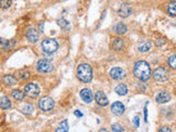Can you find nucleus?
Instances as JSON below:
<instances>
[{
	"label": "nucleus",
	"instance_id": "obj_18",
	"mask_svg": "<svg viewBox=\"0 0 176 132\" xmlns=\"http://www.w3.org/2000/svg\"><path fill=\"white\" fill-rule=\"evenodd\" d=\"M2 83L7 86H14V85H17L18 81H17L16 77L12 76V75H5V76L2 77Z\"/></svg>",
	"mask_w": 176,
	"mask_h": 132
},
{
	"label": "nucleus",
	"instance_id": "obj_31",
	"mask_svg": "<svg viewBox=\"0 0 176 132\" xmlns=\"http://www.w3.org/2000/svg\"><path fill=\"white\" fill-rule=\"evenodd\" d=\"M133 121H134V125H135V127H139V121H140V118H139V116H137V117H134V120H133Z\"/></svg>",
	"mask_w": 176,
	"mask_h": 132
},
{
	"label": "nucleus",
	"instance_id": "obj_8",
	"mask_svg": "<svg viewBox=\"0 0 176 132\" xmlns=\"http://www.w3.org/2000/svg\"><path fill=\"white\" fill-rule=\"evenodd\" d=\"M95 100H96V102L101 107H106V106H108V104H109L108 98H107V96L105 95V93L102 90H98L97 93L95 94Z\"/></svg>",
	"mask_w": 176,
	"mask_h": 132
},
{
	"label": "nucleus",
	"instance_id": "obj_2",
	"mask_svg": "<svg viewBox=\"0 0 176 132\" xmlns=\"http://www.w3.org/2000/svg\"><path fill=\"white\" fill-rule=\"evenodd\" d=\"M77 78L83 83H90L93 79V70L90 65L88 64H81L78 65L76 71Z\"/></svg>",
	"mask_w": 176,
	"mask_h": 132
},
{
	"label": "nucleus",
	"instance_id": "obj_28",
	"mask_svg": "<svg viewBox=\"0 0 176 132\" xmlns=\"http://www.w3.org/2000/svg\"><path fill=\"white\" fill-rule=\"evenodd\" d=\"M169 66L172 70H176V55H172L169 58Z\"/></svg>",
	"mask_w": 176,
	"mask_h": 132
},
{
	"label": "nucleus",
	"instance_id": "obj_1",
	"mask_svg": "<svg viewBox=\"0 0 176 132\" xmlns=\"http://www.w3.org/2000/svg\"><path fill=\"white\" fill-rule=\"evenodd\" d=\"M133 74L140 81H146L150 79L152 72H151L150 64L145 61H138L133 67Z\"/></svg>",
	"mask_w": 176,
	"mask_h": 132
},
{
	"label": "nucleus",
	"instance_id": "obj_7",
	"mask_svg": "<svg viewBox=\"0 0 176 132\" xmlns=\"http://www.w3.org/2000/svg\"><path fill=\"white\" fill-rule=\"evenodd\" d=\"M53 68V64L47 60H40L37 63V70L40 73H51Z\"/></svg>",
	"mask_w": 176,
	"mask_h": 132
},
{
	"label": "nucleus",
	"instance_id": "obj_3",
	"mask_svg": "<svg viewBox=\"0 0 176 132\" xmlns=\"http://www.w3.org/2000/svg\"><path fill=\"white\" fill-rule=\"evenodd\" d=\"M41 46H42V50H43L44 53L53 54L54 52L57 51L58 43H57V41L54 39H45L42 41Z\"/></svg>",
	"mask_w": 176,
	"mask_h": 132
},
{
	"label": "nucleus",
	"instance_id": "obj_14",
	"mask_svg": "<svg viewBox=\"0 0 176 132\" xmlns=\"http://www.w3.org/2000/svg\"><path fill=\"white\" fill-rule=\"evenodd\" d=\"M152 49V43L148 40H143V41L138 43V51L141 53H146Z\"/></svg>",
	"mask_w": 176,
	"mask_h": 132
},
{
	"label": "nucleus",
	"instance_id": "obj_13",
	"mask_svg": "<svg viewBox=\"0 0 176 132\" xmlns=\"http://www.w3.org/2000/svg\"><path fill=\"white\" fill-rule=\"evenodd\" d=\"M111 112L116 116H121L125 112V106L122 102L116 101L111 105Z\"/></svg>",
	"mask_w": 176,
	"mask_h": 132
},
{
	"label": "nucleus",
	"instance_id": "obj_33",
	"mask_svg": "<svg viewBox=\"0 0 176 132\" xmlns=\"http://www.w3.org/2000/svg\"><path fill=\"white\" fill-rule=\"evenodd\" d=\"M74 114H75V116H76V117H83V114H81V111H78V110H75Z\"/></svg>",
	"mask_w": 176,
	"mask_h": 132
},
{
	"label": "nucleus",
	"instance_id": "obj_16",
	"mask_svg": "<svg viewBox=\"0 0 176 132\" xmlns=\"http://www.w3.org/2000/svg\"><path fill=\"white\" fill-rule=\"evenodd\" d=\"M112 31H114L116 34L121 35V34H125V33L127 32L128 28L123 22H118V23H116L114 27H112Z\"/></svg>",
	"mask_w": 176,
	"mask_h": 132
},
{
	"label": "nucleus",
	"instance_id": "obj_5",
	"mask_svg": "<svg viewBox=\"0 0 176 132\" xmlns=\"http://www.w3.org/2000/svg\"><path fill=\"white\" fill-rule=\"evenodd\" d=\"M54 100L49 96H44L39 100V108L42 111H51L54 108Z\"/></svg>",
	"mask_w": 176,
	"mask_h": 132
},
{
	"label": "nucleus",
	"instance_id": "obj_29",
	"mask_svg": "<svg viewBox=\"0 0 176 132\" xmlns=\"http://www.w3.org/2000/svg\"><path fill=\"white\" fill-rule=\"evenodd\" d=\"M111 130L112 131H116V132H123L125 131V128L123 127H121L120 125H111Z\"/></svg>",
	"mask_w": 176,
	"mask_h": 132
},
{
	"label": "nucleus",
	"instance_id": "obj_11",
	"mask_svg": "<svg viewBox=\"0 0 176 132\" xmlns=\"http://www.w3.org/2000/svg\"><path fill=\"white\" fill-rule=\"evenodd\" d=\"M169 100H171V95H169V93L166 90L160 91L155 97V101L158 102V104H166Z\"/></svg>",
	"mask_w": 176,
	"mask_h": 132
},
{
	"label": "nucleus",
	"instance_id": "obj_6",
	"mask_svg": "<svg viewBox=\"0 0 176 132\" xmlns=\"http://www.w3.org/2000/svg\"><path fill=\"white\" fill-rule=\"evenodd\" d=\"M24 93L30 98H37L40 95V87L35 83H29L24 87Z\"/></svg>",
	"mask_w": 176,
	"mask_h": 132
},
{
	"label": "nucleus",
	"instance_id": "obj_9",
	"mask_svg": "<svg viewBox=\"0 0 176 132\" xmlns=\"http://www.w3.org/2000/svg\"><path fill=\"white\" fill-rule=\"evenodd\" d=\"M110 77L115 81H120L125 77V72L120 67H114L110 71Z\"/></svg>",
	"mask_w": 176,
	"mask_h": 132
},
{
	"label": "nucleus",
	"instance_id": "obj_19",
	"mask_svg": "<svg viewBox=\"0 0 176 132\" xmlns=\"http://www.w3.org/2000/svg\"><path fill=\"white\" fill-rule=\"evenodd\" d=\"M116 93L118 94L119 96H125L128 94V87L125 86V84H118L115 88Z\"/></svg>",
	"mask_w": 176,
	"mask_h": 132
},
{
	"label": "nucleus",
	"instance_id": "obj_22",
	"mask_svg": "<svg viewBox=\"0 0 176 132\" xmlns=\"http://www.w3.org/2000/svg\"><path fill=\"white\" fill-rule=\"evenodd\" d=\"M17 76L21 81H28L30 78V72L27 70H20L17 72Z\"/></svg>",
	"mask_w": 176,
	"mask_h": 132
},
{
	"label": "nucleus",
	"instance_id": "obj_26",
	"mask_svg": "<svg viewBox=\"0 0 176 132\" xmlns=\"http://www.w3.org/2000/svg\"><path fill=\"white\" fill-rule=\"evenodd\" d=\"M68 123H67V120H64L63 121L62 123H61L60 125H58V128L56 129V131L57 132H66V131H68Z\"/></svg>",
	"mask_w": 176,
	"mask_h": 132
},
{
	"label": "nucleus",
	"instance_id": "obj_25",
	"mask_svg": "<svg viewBox=\"0 0 176 132\" xmlns=\"http://www.w3.org/2000/svg\"><path fill=\"white\" fill-rule=\"evenodd\" d=\"M33 110H34V108H33V106L30 104L24 105V106L21 108V111L23 112L24 115H31L33 112Z\"/></svg>",
	"mask_w": 176,
	"mask_h": 132
},
{
	"label": "nucleus",
	"instance_id": "obj_20",
	"mask_svg": "<svg viewBox=\"0 0 176 132\" xmlns=\"http://www.w3.org/2000/svg\"><path fill=\"white\" fill-rule=\"evenodd\" d=\"M11 95H12V97H13V99L17 100V101H21V100H23L24 97H26V93L21 91L20 89H14V90H12Z\"/></svg>",
	"mask_w": 176,
	"mask_h": 132
},
{
	"label": "nucleus",
	"instance_id": "obj_27",
	"mask_svg": "<svg viewBox=\"0 0 176 132\" xmlns=\"http://www.w3.org/2000/svg\"><path fill=\"white\" fill-rule=\"evenodd\" d=\"M12 5V0H0V7L1 9L6 10V9H9Z\"/></svg>",
	"mask_w": 176,
	"mask_h": 132
},
{
	"label": "nucleus",
	"instance_id": "obj_23",
	"mask_svg": "<svg viewBox=\"0 0 176 132\" xmlns=\"http://www.w3.org/2000/svg\"><path fill=\"white\" fill-rule=\"evenodd\" d=\"M57 24L61 27V29L64 31H68L71 29V23L66 20V19H58Z\"/></svg>",
	"mask_w": 176,
	"mask_h": 132
},
{
	"label": "nucleus",
	"instance_id": "obj_32",
	"mask_svg": "<svg viewBox=\"0 0 176 132\" xmlns=\"http://www.w3.org/2000/svg\"><path fill=\"white\" fill-rule=\"evenodd\" d=\"M144 120H145V122L148 121V109H146V106L144 108Z\"/></svg>",
	"mask_w": 176,
	"mask_h": 132
},
{
	"label": "nucleus",
	"instance_id": "obj_17",
	"mask_svg": "<svg viewBox=\"0 0 176 132\" xmlns=\"http://www.w3.org/2000/svg\"><path fill=\"white\" fill-rule=\"evenodd\" d=\"M131 8H130V6L128 3H123L120 7V9L118 10V14L121 18H127V17H129L131 14Z\"/></svg>",
	"mask_w": 176,
	"mask_h": 132
},
{
	"label": "nucleus",
	"instance_id": "obj_21",
	"mask_svg": "<svg viewBox=\"0 0 176 132\" xmlns=\"http://www.w3.org/2000/svg\"><path fill=\"white\" fill-rule=\"evenodd\" d=\"M0 107H1V109H3V110H7V109L11 108V101H10L9 98L6 97V96L1 97V99H0Z\"/></svg>",
	"mask_w": 176,
	"mask_h": 132
},
{
	"label": "nucleus",
	"instance_id": "obj_12",
	"mask_svg": "<svg viewBox=\"0 0 176 132\" xmlns=\"http://www.w3.org/2000/svg\"><path fill=\"white\" fill-rule=\"evenodd\" d=\"M81 98L86 104H90L94 99V95L89 88H84V89L81 90Z\"/></svg>",
	"mask_w": 176,
	"mask_h": 132
},
{
	"label": "nucleus",
	"instance_id": "obj_10",
	"mask_svg": "<svg viewBox=\"0 0 176 132\" xmlns=\"http://www.w3.org/2000/svg\"><path fill=\"white\" fill-rule=\"evenodd\" d=\"M125 40L121 39V37H115L111 42V49L114 51L117 52H120L125 49Z\"/></svg>",
	"mask_w": 176,
	"mask_h": 132
},
{
	"label": "nucleus",
	"instance_id": "obj_4",
	"mask_svg": "<svg viewBox=\"0 0 176 132\" xmlns=\"http://www.w3.org/2000/svg\"><path fill=\"white\" fill-rule=\"evenodd\" d=\"M152 76H153V79H154L155 81H159V83H164V81H166L167 79H169V73L165 67L160 66V67H158V68L154 70Z\"/></svg>",
	"mask_w": 176,
	"mask_h": 132
},
{
	"label": "nucleus",
	"instance_id": "obj_34",
	"mask_svg": "<svg viewBox=\"0 0 176 132\" xmlns=\"http://www.w3.org/2000/svg\"><path fill=\"white\" fill-rule=\"evenodd\" d=\"M40 29H41V30H43V23H41V26H40Z\"/></svg>",
	"mask_w": 176,
	"mask_h": 132
},
{
	"label": "nucleus",
	"instance_id": "obj_30",
	"mask_svg": "<svg viewBox=\"0 0 176 132\" xmlns=\"http://www.w3.org/2000/svg\"><path fill=\"white\" fill-rule=\"evenodd\" d=\"M159 131L160 132H171L172 130L169 129V127H163V128H161V129H159Z\"/></svg>",
	"mask_w": 176,
	"mask_h": 132
},
{
	"label": "nucleus",
	"instance_id": "obj_24",
	"mask_svg": "<svg viewBox=\"0 0 176 132\" xmlns=\"http://www.w3.org/2000/svg\"><path fill=\"white\" fill-rule=\"evenodd\" d=\"M167 13L171 17H176V1H171L167 6Z\"/></svg>",
	"mask_w": 176,
	"mask_h": 132
},
{
	"label": "nucleus",
	"instance_id": "obj_15",
	"mask_svg": "<svg viewBox=\"0 0 176 132\" xmlns=\"http://www.w3.org/2000/svg\"><path fill=\"white\" fill-rule=\"evenodd\" d=\"M39 37H40V34L37 29H30V30L28 31V33H27V39H28V41L30 42V43H37V42L39 41Z\"/></svg>",
	"mask_w": 176,
	"mask_h": 132
}]
</instances>
